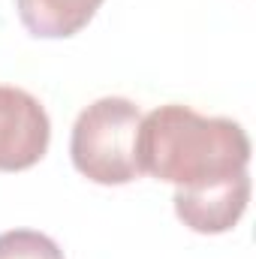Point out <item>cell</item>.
<instances>
[{"label": "cell", "instance_id": "cell-6", "mask_svg": "<svg viewBox=\"0 0 256 259\" xmlns=\"http://www.w3.org/2000/svg\"><path fill=\"white\" fill-rule=\"evenodd\" d=\"M0 259H64V250L36 229H9L0 235Z\"/></svg>", "mask_w": 256, "mask_h": 259}, {"label": "cell", "instance_id": "cell-3", "mask_svg": "<svg viewBox=\"0 0 256 259\" xmlns=\"http://www.w3.org/2000/svg\"><path fill=\"white\" fill-rule=\"evenodd\" d=\"M52 139V124L42 103L21 91L0 84V172H21L36 166Z\"/></svg>", "mask_w": 256, "mask_h": 259}, {"label": "cell", "instance_id": "cell-1", "mask_svg": "<svg viewBox=\"0 0 256 259\" xmlns=\"http://www.w3.org/2000/svg\"><path fill=\"white\" fill-rule=\"evenodd\" d=\"M142 172L175 187H199L247 172L250 139L232 118H208L190 106H160L139 124Z\"/></svg>", "mask_w": 256, "mask_h": 259}, {"label": "cell", "instance_id": "cell-5", "mask_svg": "<svg viewBox=\"0 0 256 259\" xmlns=\"http://www.w3.org/2000/svg\"><path fill=\"white\" fill-rule=\"evenodd\" d=\"M103 0H15L21 24L39 39L75 36L97 15Z\"/></svg>", "mask_w": 256, "mask_h": 259}, {"label": "cell", "instance_id": "cell-2", "mask_svg": "<svg viewBox=\"0 0 256 259\" xmlns=\"http://www.w3.org/2000/svg\"><path fill=\"white\" fill-rule=\"evenodd\" d=\"M142 112L124 97L94 100L72 124L69 157L72 166L94 184L118 187L142 175L136 139Z\"/></svg>", "mask_w": 256, "mask_h": 259}, {"label": "cell", "instance_id": "cell-4", "mask_svg": "<svg viewBox=\"0 0 256 259\" xmlns=\"http://www.w3.org/2000/svg\"><path fill=\"white\" fill-rule=\"evenodd\" d=\"M175 214L178 220L202 235L229 232L250 202V175L238 172L223 181L199 184V187H175Z\"/></svg>", "mask_w": 256, "mask_h": 259}]
</instances>
